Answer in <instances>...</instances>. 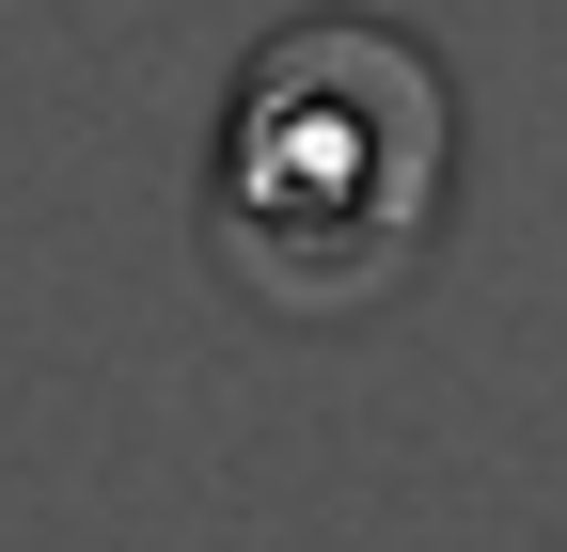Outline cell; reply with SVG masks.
<instances>
[{"instance_id":"1","label":"cell","mask_w":567,"mask_h":552,"mask_svg":"<svg viewBox=\"0 0 567 552\" xmlns=\"http://www.w3.org/2000/svg\"><path fill=\"white\" fill-rule=\"evenodd\" d=\"M205 268L268 331H363L457 237V80L394 17H284L221 80L189 174Z\"/></svg>"}]
</instances>
